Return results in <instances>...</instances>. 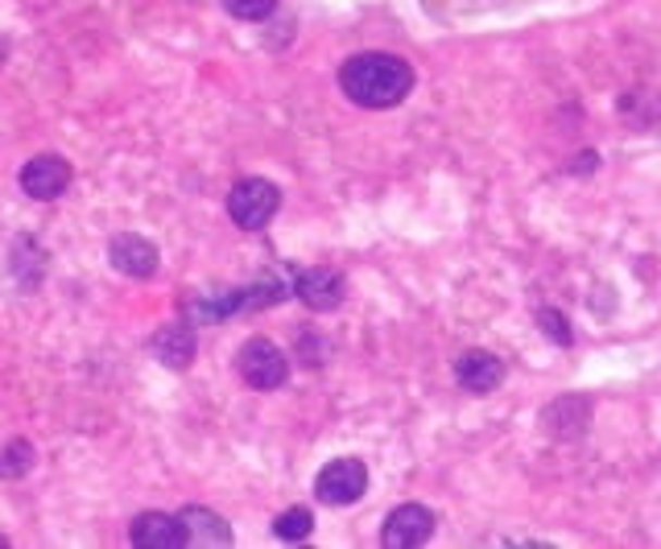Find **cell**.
Listing matches in <instances>:
<instances>
[{
  "instance_id": "cell-7",
  "label": "cell",
  "mask_w": 661,
  "mask_h": 549,
  "mask_svg": "<svg viewBox=\"0 0 661 549\" xmlns=\"http://www.w3.org/2000/svg\"><path fill=\"white\" fill-rule=\"evenodd\" d=\"M75 178V170L54 158V153H46V158H34V162H25L21 170V190L29 195V199H41V203H50V199H59L66 195V186Z\"/></svg>"
},
{
  "instance_id": "cell-6",
  "label": "cell",
  "mask_w": 661,
  "mask_h": 549,
  "mask_svg": "<svg viewBox=\"0 0 661 549\" xmlns=\"http://www.w3.org/2000/svg\"><path fill=\"white\" fill-rule=\"evenodd\" d=\"M133 546L137 549H183L190 546V533H186V521L183 512L178 516H170V512H145L133 521Z\"/></svg>"
},
{
  "instance_id": "cell-16",
  "label": "cell",
  "mask_w": 661,
  "mask_h": 549,
  "mask_svg": "<svg viewBox=\"0 0 661 549\" xmlns=\"http://www.w3.org/2000/svg\"><path fill=\"white\" fill-rule=\"evenodd\" d=\"M537 326H541L558 347H571V326L562 323V314H558L554 305H541V310H537Z\"/></svg>"
},
{
  "instance_id": "cell-3",
  "label": "cell",
  "mask_w": 661,
  "mask_h": 549,
  "mask_svg": "<svg viewBox=\"0 0 661 549\" xmlns=\"http://www.w3.org/2000/svg\"><path fill=\"white\" fill-rule=\"evenodd\" d=\"M236 372L248 388L257 392H273V388L286 385L289 376V360L282 355V347H273L269 339H248L236 355Z\"/></svg>"
},
{
  "instance_id": "cell-12",
  "label": "cell",
  "mask_w": 661,
  "mask_h": 549,
  "mask_svg": "<svg viewBox=\"0 0 661 549\" xmlns=\"http://www.w3.org/2000/svg\"><path fill=\"white\" fill-rule=\"evenodd\" d=\"M190 546H232V529L224 516H215L211 509H186L183 512Z\"/></svg>"
},
{
  "instance_id": "cell-17",
  "label": "cell",
  "mask_w": 661,
  "mask_h": 549,
  "mask_svg": "<svg viewBox=\"0 0 661 549\" xmlns=\"http://www.w3.org/2000/svg\"><path fill=\"white\" fill-rule=\"evenodd\" d=\"M4 546H9V541H4V537H0V549H4Z\"/></svg>"
},
{
  "instance_id": "cell-1",
  "label": "cell",
  "mask_w": 661,
  "mask_h": 549,
  "mask_svg": "<svg viewBox=\"0 0 661 549\" xmlns=\"http://www.w3.org/2000/svg\"><path fill=\"white\" fill-rule=\"evenodd\" d=\"M339 87L360 108H392L413 91V66L397 54H356L339 66Z\"/></svg>"
},
{
  "instance_id": "cell-10",
  "label": "cell",
  "mask_w": 661,
  "mask_h": 549,
  "mask_svg": "<svg viewBox=\"0 0 661 549\" xmlns=\"http://www.w3.org/2000/svg\"><path fill=\"white\" fill-rule=\"evenodd\" d=\"M454 376H459V388L463 392H492V388H500V380H504V364L496 360L492 351H463L459 355V364H454Z\"/></svg>"
},
{
  "instance_id": "cell-15",
  "label": "cell",
  "mask_w": 661,
  "mask_h": 549,
  "mask_svg": "<svg viewBox=\"0 0 661 549\" xmlns=\"http://www.w3.org/2000/svg\"><path fill=\"white\" fill-rule=\"evenodd\" d=\"M224 9L236 21H265L277 13V0H224Z\"/></svg>"
},
{
  "instance_id": "cell-14",
  "label": "cell",
  "mask_w": 661,
  "mask_h": 549,
  "mask_svg": "<svg viewBox=\"0 0 661 549\" xmlns=\"http://www.w3.org/2000/svg\"><path fill=\"white\" fill-rule=\"evenodd\" d=\"M34 467V450H29V442H9V450L0 454V475H9V479H17V475H25V471Z\"/></svg>"
},
{
  "instance_id": "cell-8",
  "label": "cell",
  "mask_w": 661,
  "mask_h": 549,
  "mask_svg": "<svg viewBox=\"0 0 661 549\" xmlns=\"http://www.w3.org/2000/svg\"><path fill=\"white\" fill-rule=\"evenodd\" d=\"M294 294L310 305V310H335V305L344 302V294H348V282H344V273H335V269H307V273H298V282H294Z\"/></svg>"
},
{
  "instance_id": "cell-5",
  "label": "cell",
  "mask_w": 661,
  "mask_h": 549,
  "mask_svg": "<svg viewBox=\"0 0 661 549\" xmlns=\"http://www.w3.org/2000/svg\"><path fill=\"white\" fill-rule=\"evenodd\" d=\"M434 533V512L426 504H401L381 529V546L385 549H417L426 546Z\"/></svg>"
},
{
  "instance_id": "cell-11",
  "label": "cell",
  "mask_w": 661,
  "mask_h": 549,
  "mask_svg": "<svg viewBox=\"0 0 661 549\" xmlns=\"http://www.w3.org/2000/svg\"><path fill=\"white\" fill-rule=\"evenodd\" d=\"M153 355H158L165 367L186 372V367H190V360H195V335H190V326H186V323L162 326V330L153 335Z\"/></svg>"
},
{
  "instance_id": "cell-4",
  "label": "cell",
  "mask_w": 661,
  "mask_h": 549,
  "mask_svg": "<svg viewBox=\"0 0 661 549\" xmlns=\"http://www.w3.org/2000/svg\"><path fill=\"white\" fill-rule=\"evenodd\" d=\"M364 491H369V467H364L360 459H335V463H327V467L319 471V479H314V496H319L323 504H335V509L356 504Z\"/></svg>"
},
{
  "instance_id": "cell-2",
  "label": "cell",
  "mask_w": 661,
  "mask_h": 549,
  "mask_svg": "<svg viewBox=\"0 0 661 549\" xmlns=\"http://www.w3.org/2000/svg\"><path fill=\"white\" fill-rule=\"evenodd\" d=\"M277 207H282V190L269 178H240L227 195V215L245 232H261V227L273 224Z\"/></svg>"
},
{
  "instance_id": "cell-9",
  "label": "cell",
  "mask_w": 661,
  "mask_h": 549,
  "mask_svg": "<svg viewBox=\"0 0 661 549\" xmlns=\"http://www.w3.org/2000/svg\"><path fill=\"white\" fill-rule=\"evenodd\" d=\"M108 257H112V265L121 269L124 277H137V282L158 273V248L149 245L145 236H128V232H124V236L112 240Z\"/></svg>"
},
{
  "instance_id": "cell-13",
  "label": "cell",
  "mask_w": 661,
  "mask_h": 549,
  "mask_svg": "<svg viewBox=\"0 0 661 549\" xmlns=\"http://www.w3.org/2000/svg\"><path fill=\"white\" fill-rule=\"evenodd\" d=\"M273 533L289 541V546H298V541H307L310 533H314V512L310 509H286L277 521H273Z\"/></svg>"
}]
</instances>
